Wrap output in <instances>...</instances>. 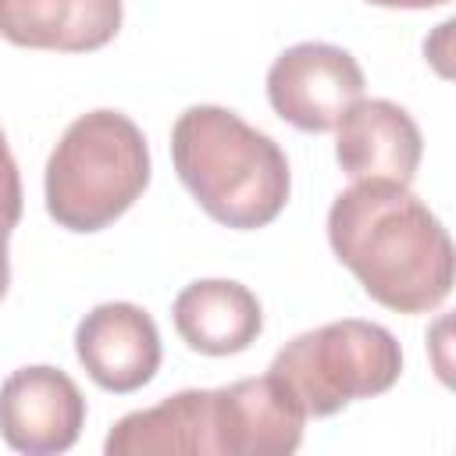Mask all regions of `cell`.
<instances>
[{
	"label": "cell",
	"mask_w": 456,
	"mask_h": 456,
	"mask_svg": "<svg viewBox=\"0 0 456 456\" xmlns=\"http://www.w3.org/2000/svg\"><path fill=\"white\" fill-rule=\"evenodd\" d=\"M331 253L395 314H428L452 289V242L431 207L392 182H353L328 210Z\"/></svg>",
	"instance_id": "6da1fadb"
},
{
	"label": "cell",
	"mask_w": 456,
	"mask_h": 456,
	"mask_svg": "<svg viewBox=\"0 0 456 456\" xmlns=\"http://www.w3.org/2000/svg\"><path fill=\"white\" fill-rule=\"evenodd\" d=\"M171 160L192 200L224 228H264L289 203V157L228 107L182 110L171 128Z\"/></svg>",
	"instance_id": "7a4b0ae2"
},
{
	"label": "cell",
	"mask_w": 456,
	"mask_h": 456,
	"mask_svg": "<svg viewBox=\"0 0 456 456\" xmlns=\"http://www.w3.org/2000/svg\"><path fill=\"white\" fill-rule=\"evenodd\" d=\"M150 185V146L121 110L75 118L46 160V214L68 232L114 224Z\"/></svg>",
	"instance_id": "3957f363"
},
{
	"label": "cell",
	"mask_w": 456,
	"mask_h": 456,
	"mask_svg": "<svg viewBox=\"0 0 456 456\" xmlns=\"http://www.w3.org/2000/svg\"><path fill=\"white\" fill-rule=\"evenodd\" d=\"M271 374L306 417H331L356 399L388 392L403 374V349L388 328L346 317L285 342L271 360Z\"/></svg>",
	"instance_id": "277c9868"
},
{
	"label": "cell",
	"mask_w": 456,
	"mask_h": 456,
	"mask_svg": "<svg viewBox=\"0 0 456 456\" xmlns=\"http://www.w3.org/2000/svg\"><path fill=\"white\" fill-rule=\"evenodd\" d=\"M267 100L274 114L299 132H328L363 100L356 57L335 43H296L267 68Z\"/></svg>",
	"instance_id": "5b68a950"
},
{
	"label": "cell",
	"mask_w": 456,
	"mask_h": 456,
	"mask_svg": "<svg viewBox=\"0 0 456 456\" xmlns=\"http://www.w3.org/2000/svg\"><path fill=\"white\" fill-rule=\"evenodd\" d=\"M86 428V395L50 363L18 367L0 385V435L14 452H68Z\"/></svg>",
	"instance_id": "8992f818"
},
{
	"label": "cell",
	"mask_w": 456,
	"mask_h": 456,
	"mask_svg": "<svg viewBox=\"0 0 456 456\" xmlns=\"http://www.w3.org/2000/svg\"><path fill=\"white\" fill-rule=\"evenodd\" d=\"M214 392V445L224 456H289L303 442L306 413L267 370Z\"/></svg>",
	"instance_id": "52a82bcc"
},
{
	"label": "cell",
	"mask_w": 456,
	"mask_h": 456,
	"mask_svg": "<svg viewBox=\"0 0 456 456\" xmlns=\"http://www.w3.org/2000/svg\"><path fill=\"white\" fill-rule=\"evenodd\" d=\"M75 356L103 392L128 395L153 381L160 367V331L135 303H100L75 328Z\"/></svg>",
	"instance_id": "ba28073f"
},
{
	"label": "cell",
	"mask_w": 456,
	"mask_h": 456,
	"mask_svg": "<svg viewBox=\"0 0 456 456\" xmlns=\"http://www.w3.org/2000/svg\"><path fill=\"white\" fill-rule=\"evenodd\" d=\"M335 128V160L353 182L410 185L417 178L424 139L406 107L392 100H356Z\"/></svg>",
	"instance_id": "9c48e42d"
},
{
	"label": "cell",
	"mask_w": 456,
	"mask_h": 456,
	"mask_svg": "<svg viewBox=\"0 0 456 456\" xmlns=\"http://www.w3.org/2000/svg\"><path fill=\"white\" fill-rule=\"evenodd\" d=\"M171 317L182 342L203 356H235L249 349L264 331L260 299L232 278L189 281L175 296Z\"/></svg>",
	"instance_id": "30bf717a"
},
{
	"label": "cell",
	"mask_w": 456,
	"mask_h": 456,
	"mask_svg": "<svg viewBox=\"0 0 456 456\" xmlns=\"http://www.w3.org/2000/svg\"><path fill=\"white\" fill-rule=\"evenodd\" d=\"M107 456H214V392L185 388L150 410L125 413L107 442Z\"/></svg>",
	"instance_id": "8fae6325"
},
{
	"label": "cell",
	"mask_w": 456,
	"mask_h": 456,
	"mask_svg": "<svg viewBox=\"0 0 456 456\" xmlns=\"http://www.w3.org/2000/svg\"><path fill=\"white\" fill-rule=\"evenodd\" d=\"M121 28V0H0V36L28 50L86 53Z\"/></svg>",
	"instance_id": "7c38bea8"
},
{
	"label": "cell",
	"mask_w": 456,
	"mask_h": 456,
	"mask_svg": "<svg viewBox=\"0 0 456 456\" xmlns=\"http://www.w3.org/2000/svg\"><path fill=\"white\" fill-rule=\"evenodd\" d=\"M21 175H18V164L11 157V146H7V135L0 128V232H14L18 221H21Z\"/></svg>",
	"instance_id": "4fadbf2b"
},
{
	"label": "cell",
	"mask_w": 456,
	"mask_h": 456,
	"mask_svg": "<svg viewBox=\"0 0 456 456\" xmlns=\"http://www.w3.org/2000/svg\"><path fill=\"white\" fill-rule=\"evenodd\" d=\"M374 7H403V11H428V7H442L449 0H367Z\"/></svg>",
	"instance_id": "5bb4252c"
},
{
	"label": "cell",
	"mask_w": 456,
	"mask_h": 456,
	"mask_svg": "<svg viewBox=\"0 0 456 456\" xmlns=\"http://www.w3.org/2000/svg\"><path fill=\"white\" fill-rule=\"evenodd\" d=\"M7 239H11V232H0V299L7 296V285H11V260H7Z\"/></svg>",
	"instance_id": "9a60e30c"
}]
</instances>
